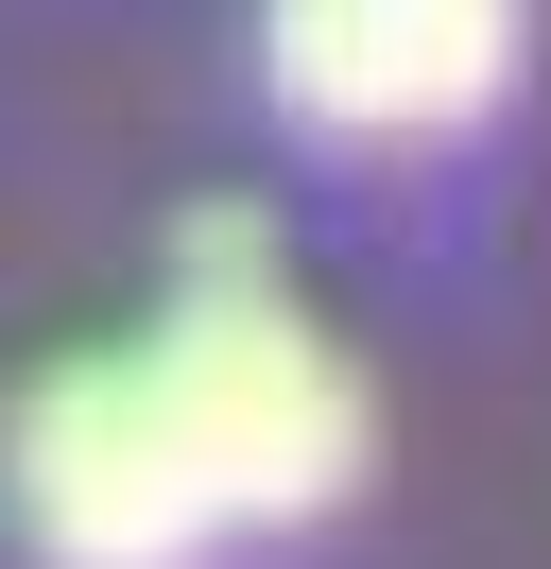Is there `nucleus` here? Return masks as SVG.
<instances>
[{"label":"nucleus","instance_id":"2","mask_svg":"<svg viewBox=\"0 0 551 569\" xmlns=\"http://www.w3.org/2000/svg\"><path fill=\"white\" fill-rule=\"evenodd\" d=\"M0 466H18V535H34L52 569H190L207 535H224V500H207V466L172 449L138 346L34 380L18 431H0Z\"/></svg>","mask_w":551,"mask_h":569},{"label":"nucleus","instance_id":"1","mask_svg":"<svg viewBox=\"0 0 551 569\" xmlns=\"http://www.w3.org/2000/svg\"><path fill=\"white\" fill-rule=\"evenodd\" d=\"M138 380H156L172 449L207 466L224 518H328L362 483V380L328 362V328L293 293H172Z\"/></svg>","mask_w":551,"mask_h":569},{"label":"nucleus","instance_id":"3","mask_svg":"<svg viewBox=\"0 0 551 569\" xmlns=\"http://www.w3.org/2000/svg\"><path fill=\"white\" fill-rule=\"evenodd\" d=\"M259 70L310 139H448L517 87V0H259Z\"/></svg>","mask_w":551,"mask_h":569}]
</instances>
